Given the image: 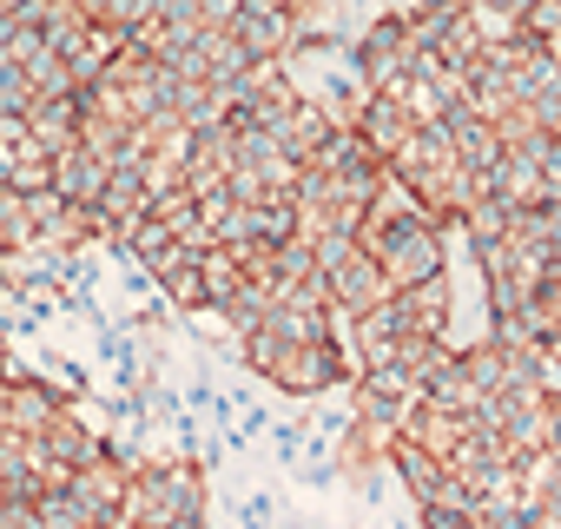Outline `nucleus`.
I'll return each mask as SVG.
<instances>
[{
	"instance_id": "2",
	"label": "nucleus",
	"mask_w": 561,
	"mask_h": 529,
	"mask_svg": "<svg viewBox=\"0 0 561 529\" xmlns=\"http://www.w3.org/2000/svg\"><path fill=\"white\" fill-rule=\"evenodd\" d=\"M34 80H27V67L14 60V54H0V120H27L34 113Z\"/></svg>"
},
{
	"instance_id": "1",
	"label": "nucleus",
	"mask_w": 561,
	"mask_h": 529,
	"mask_svg": "<svg viewBox=\"0 0 561 529\" xmlns=\"http://www.w3.org/2000/svg\"><path fill=\"white\" fill-rule=\"evenodd\" d=\"M126 522H133V529H205V470H198L192 457L139 463V470H133Z\"/></svg>"
},
{
	"instance_id": "3",
	"label": "nucleus",
	"mask_w": 561,
	"mask_h": 529,
	"mask_svg": "<svg viewBox=\"0 0 561 529\" xmlns=\"http://www.w3.org/2000/svg\"><path fill=\"white\" fill-rule=\"evenodd\" d=\"M0 292H8V272H0Z\"/></svg>"
}]
</instances>
